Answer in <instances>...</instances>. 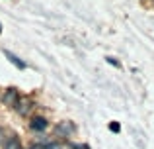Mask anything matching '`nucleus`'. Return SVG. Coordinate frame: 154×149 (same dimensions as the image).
I'll return each instance as SVG.
<instances>
[{
	"mask_svg": "<svg viewBox=\"0 0 154 149\" xmlns=\"http://www.w3.org/2000/svg\"><path fill=\"white\" fill-rule=\"evenodd\" d=\"M74 131H76V126L70 122V120L59 122V124H57V128H55V134L59 135V138H70Z\"/></svg>",
	"mask_w": 154,
	"mask_h": 149,
	"instance_id": "f257e3e1",
	"label": "nucleus"
},
{
	"mask_svg": "<svg viewBox=\"0 0 154 149\" xmlns=\"http://www.w3.org/2000/svg\"><path fill=\"white\" fill-rule=\"evenodd\" d=\"M18 100H20V92L16 90V88H8V90L4 92V98H2V102L6 104L8 108H16Z\"/></svg>",
	"mask_w": 154,
	"mask_h": 149,
	"instance_id": "f03ea898",
	"label": "nucleus"
},
{
	"mask_svg": "<svg viewBox=\"0 0 154 149\" xmlns=\"http://www.w3.org/2000/svg\"><path fill=\"white\" fill-rule=\"evenodd\" d=\"M47 126H49V124H47V120L41 118V116H35V118L29 122V128H31V130H35V131H45Z\"/></svg>",
	"mask_w": 154,
	"mask_h": 149,
	"instance_id": "7ed1b4c3",
	"label": "nucleus"
},
{
	"mask_svg": "<svg viewBox=\"0 0 154 149\" xmlns=\"http://www.w3.org/2000/svg\"><path fill=\"white\" fill-rule=\"evenodd\" d=\"M2 149H22V141H20V138L12 135V138H8L6 141H4V147Z\"/></svg>",
	"mask_w": 154,
	"mask_h": 149,
	"instance_id": "20e7f679",
	"label": "nucleus"
},
{
	"mask_svg": "<svg viewBox=\"0 0 154 149\" xmlns=\"http://www.w3.org/2000/svg\"><path fill=\"white\" fill-rule=\"evenodd\" d=\"M29 108H31L29 100H18V104H16V110H18L20 116H26L29 112Z\"/></svg>",
	"mask_w": 154,
	"mask_h": 149,
	"instance_id": "39448f33",
	"label": "nucleus"
},
{
	"mask_svg": "<svg viewBox=\"0 0 154 149\" xmlns=\"http://www.w3.org/2000/svg\"><path fill=\"white\" fill-rule=\"evenodd\" d=\"M4 55H6V57H8V61H10V63H14V65L18 67V69H26V63H23L20 57H16L14 53H10V51H4Z\"/></svg>",
	"mask_w": 154,
	"mask_h": 149,
	"instance_id": "423d86ee",
	"label": "nucleus"
},
{
	"mask_svg": "<svg viewBox=\"0 0 154 149\" xmlns=\"http://www.w3.org/2000/svg\"><path fill=\"white\" fill-rule=\"evenodd\" d=\"M109 130H111L113 134H119V131H121V124L119 122H111V124H109Z\"/></svg>",
	"mask_w": 154,
	"mask_h": 149,
	"instance_id": "0eeeda50",
	"label": "nucleus"
},
{
	"mask_svg": "<svg viewBox=\"0 0 154 149\" xmlns=\"http://www.w3.org/2000/svg\"><path fill=\"white\" fill-rule=\"evenodd\" d=\"M105 61H107V63H109V65H113V67H121V63H119V61H117V59H115V57H105Z\"/></svg>",
	"mask_w": 154,
	"mask_h": 149,
	"instance_id": "6e6552de",
	"label": "nucleus"
},
{
	"mask_svg": "<svg viewBox=\"0 0 154 149\" xmlns=\"http://www.w3.org/2000/svg\"><path fill=\"white\" fill-rule=\"evenodd\" d=\"M47 149H63V145H59V143H49Z\"/></svg>",
	"mask_w": 154,
	"mask_h": 149,
	"instance_id": "1a4fd4ad",
	"label": "nucleus"
},
{
	"mask_svg": "<svg viewBox=\"0 0 154 149\" xmlns=\"http://www.w3.org/2000/svg\"><path fill=\"white\" fill-rule=\"evenodd\" d=\"M29 149H47V145H41V143H35V145H31Z\"/></svg>",
	"mask_w": 154,
	"mask_h": 149,
	"instance_id": "9d476101",
	"label": "nucleus"
},
{
	"mask_svg": "<svg viewBox=\"0 0 154 149\" xmlns=\"http://www.w3.org/2000/svg\"><path fill=\"white\" fill-rule=\"evenodd\" d=\"M72 149H88V145H72Z\"/></svg>",
	"mask_w": 154,
	"mask_h": 149,
	"instance_id": "9b49d317",
	"label": "nucleus"
},
{
	"mask_svg": "<svg viewBox=\"0 0 154 149\" xmlns=\"http://www.w3.org/2000/svg\"><path fill=\"white\" fill-rule=\"evenodd\" d=\"M0 31H2V24H0Z\"/></svg>",
	"mask_w": 154,
	"mask_h": 149,
	"instance_id": "f8f14e48",
	"label": "nucleus"
}]
</instances>
